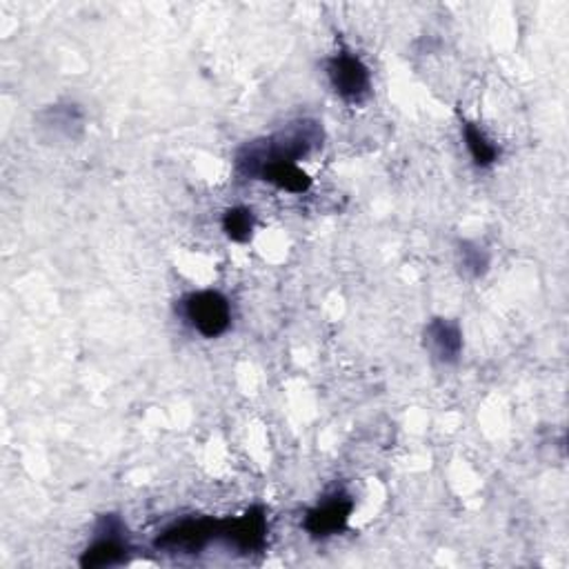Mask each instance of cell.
I'll list each match as a JSON object with an SVG mask.
<instances>
[{
    "label": "cell",
    "instance_id": "cell-11",
    "mask_svg": "<svg viewBox=\"0 0 569 569\" xmlns=\"http://www.w3.org/2000/svg\"><path fill=\"white\" fill-rule=\"evenodd\" d=\"M253 213L247 207H231L222 216V231L233 242H247L253 233Z\"/></svg>",
    "mask_w": 569,
    "mask_h": 569
},
{
    "label": "cell",
    "instance_id": "cell-4",
    "mask_svg": "<svg viewBox=\"0 0 569 569\" xmlns=\"http://www.w3.org/2000/svg\"><path fill=\"white\" fill-rule=\"evenodd\" d=\"M127 542H124V527L118 516H102L96 527V540L82 551L80 567L98 569V567H113L127 560Z\"/></svg>",
    "mask_w": 569,
    "mask_h": 569
},
{
    "label": "cell",
    "instance_id": "cell-5",
    "mask_svg": "<svg viewBox=\"0 0 569 569\" xmlns=\"http://www.w3.org/2000/svg\"><path fill=\"white\" fill-rule=\"evenodd\" d=\"M327 76L333 91L345 102H360L371 89V76L367 64L351 51L342 49L327 62Z\"/></svg>",
    "mask_w": 569,
    "mask_h": 569
},
{
    "label": "cell",
    "instance_id": "cell-1",
    "mask_svg": "<svg viewBox=\"0 0 569 569\" xmlns=\"http://www.w3.org/2000/svg\"><path fill=\"white\" fill-rule=\"evenodd\" d=\"M322 138L320 124L311 120H302L291 124L289 129H282L264 140L247 142L238 156H236V169L247 176L256 178L258 169L269 160H291L307 156Z\"/></svg>",
    "mask_w": 569,
    "mask_h": 569
},
{
    "label": "cell",
    "instance_id": "cell-6",
    "mask_svg": "<svg viewBox=\"0 0 569 569\" xmlns=\"http://www.w3.org/2000/svg\"><path fill=\"white\" fill-rule=\"evenodd\" d=\"M267 531L269 525L262 507H251L242 516L220 520V540L242 553L260 551L267 542Z\"/></svg>",
    "mask_w": 569,
    "mask_h": 569
},
{
    "label": "cell",
    "instance_id": "cell-10",
    "mask_svg": "<svg viewBox=\"0 0 569 569\" xmlns=\"http://www.w3.org/2000/svg\"><path fill=\"white\" fill-rule=\"evenodd\" d=\"M462 136H465L467 151H469L471 160L478 167H489V164H493L498 160V147L485 136V131L478 124L465 122L462 124Z\"/></svg>",
    "mask_w": 569,
    "mask_h": 569
},
{
    "label": "cell",
    "instance_id": "cell-12",
    "mask_svg": "<svg viewBox=\"0 0 569 569\" xmlns=\"http://www.w3.org/2000/svg\"><path fill=\"white\" fill-rule=\"evenodd\" d=\"M458 256H460L462 269L471 276H482L489 267V253L476 242H460Z\"/></svg>",
    "mask_w": 569,
    "mask_h": 569
},
{
    "label": "cell",
    "instance_id": "cell-9",
    "mask_svg": "<svg viewBox=\"0 0 569 569\" xmlns=\"http://www.w3.org/2000/svg\"><path fill=\"white\" fill-rule=\"evenodd\" d=\"M256 178L271 182L273 187L284 189L289 193H302L311 184V178L291 160H269L258 169Z\"/></svg>",
    "mask_w": 569,
    "mask_h": 569
},
{
    "label": "cell",
    "instance_id": "cell-3",
    "mask_svg": "<svg viewBox=\"0 0 569 569\" xmlns=\"http://www.w3.org/2000/svg\"><path fill=\"white\" fill-rule=\"evenodd\" d=\"M184 316L191 327L204 338H218L231 325L229 300L213 289L189 293L184 300Z\"/></svg>",
    "mask_w": 569,
    "mask_h": 569
},
{
    "label": "cell",
    "instance_id": "cell-7",
    "mask_svg": "<svg viewBox=\"0 0 569 569\" xmlns=\"http://www.w3.org/2000/svg\"><path fill=\"white\" fill-rule=\"evenodd\" d=\"M353 509V500L345 493H333L325 502L316 505L305 516V529L313 538H327L345 529Z\"/></svg>",
    "mask_w": 569,
    "mask_h": 569
},
{
    "label": "cell",
    "instance_id": "cell-2",
    "mask_svg": "<svg viewBox=\"0 0 569 569\" xmlns=\"http://www.w3.org/2000/svg\"><path fill=\"white\" fill-rule=\"evenodd\" d=\"M213 540H220V520L184 518L156 538V549L167 553H200Z\"/></svg>",
    "mask_w": 569,
    "mask_h": 569
},
{
    "label": "cell",
    "instance_id": "cell-8",
    "mask_svg": "<svg viewBox=\"0 0 569 569\" xmlns=\"http://www.w3.org/2000/svg\"><path fill=\"white\" fill-rule=\"evenodd\" d=\"M425 345L440 362H456L462 353V331L449 318H433L425 327Z\"/></svg>",
    "mask_w": 569,
    "mask_h": 569
}]
</instances>
